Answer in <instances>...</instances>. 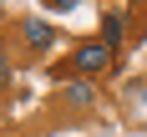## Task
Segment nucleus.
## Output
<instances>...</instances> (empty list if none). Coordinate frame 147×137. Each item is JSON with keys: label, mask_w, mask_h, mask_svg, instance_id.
Returning a JSON list of instances; mask_svg holds the SVG:
<instances>
[{"label": "nucleus", "mask_w": 147, "mask_h": 137, "mask_svg": "<svg viewBox=\"0 0 147 137\" xmlns=\"http://www.w3.org/2000/svg\"><path fill=\"white\" fill-rule=\"evenodd\" d=\"M112 56H117V51H112L107 41H81V46H76V71H81V76H96V71L112 66Z\"/></svg>", "instance_id": "obj_1"}, {"label": "nucleus", "mask_w": 147, "mask_h": 137, "mask_svg": "<svg viewBox=\"0 0 147 137\" xmlns=\"http://www.w3.org/2000/svg\"><path fill=\"white\" fill-rule=\"evenodd\" d=\"M102 41L112 46V51L127 46V20H122V15H102Z\"/></svg>", "instance_id": "obj_2"}, {"label": "nucleus", "mask_w": 147, "mask_h": 137, "mask_svg": "<svg viewBox=\"0 0 147 137\" xmlns=\"http://www.w3.org/2000/svg\"><path fill=\"white\" fill-rule=\"evenodd\" d=\"M61 97H66L71 107H91V102H96V86H91V81H66Z\"/></svg>", "instance_id": "obj_3"}, {"label": "nucleus", "mask_w": 147, "mask_h": 137, "mask_svg": "<svg viewBox=\"0 0 147 137\" xmlns=\"http://www.w3.org/2000/svg\"><path fill=\"white\" fill-rule=\"evenodd\" d=\"M26 41H30V46H51V41H56V30L46 26V20H26Z\"/></svg>", "instance_id": "obj_4"}, {"label": "nucleus", "mask_w": 147, "mask_h": 137, "mask_svg": "<svg viewBox=\"0 0 147 137\" xmlns=\"http://www.w3.org/2000/svg\"><path fill=\"white\" fill-rule=\"evenodd\" d=\"M46 5H51V10H81L86 0H46Z\"/></svg>", "instance_id": "obj_5"}, {"label": "nucleus", "mask_w": 147, "mask_h": 137, "mask_svg": "<svg viewBox=\"0 0 147 137\" xmlns=\"http://www.w3.org/2000/svg\"><path fill=\"white\" fill-rule=\"evenodd\" d=\"M10 81V56H5V46H0V86Z\"/></svg>", "instance_id": "obj_6"}]
</instances>
